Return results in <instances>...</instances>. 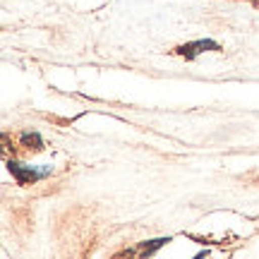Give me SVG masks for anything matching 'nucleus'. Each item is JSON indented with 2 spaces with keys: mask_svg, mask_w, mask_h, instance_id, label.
<instances>
[{
  "mask_svg": "<svg viewBox=\"0 0 259 259\" xmlns=\"http://www.w3.org/2000/svg\"><path fill=\"white\" fill-rule=\"evenodd\" d=\"M8 170L12 173V178L17 180L19 185H31V183H38L53 173V168L46 166V168H34V166H24L19 161H8Z\"/></svg>",
  "mask_w": 259,
  "mask_h": 259,
  "instance_id": "1",
  "label": "nucleus"
},
{
  "mask_svg": "<svg viewBox=\"0 0 259 259\" xmlns=\"http://www.w3.org/2000/svg\"><path fill=\"white\" fill-rule=\"evenodd\" d=\"M204 51H221V46L211 38H197V41H190V44H183V46L176 48L178 56L187 58V60H194L197 56H202Z\"/></svg>",
  "mask_w": 259,
  "mask_h": 259,
  "instance_id": "2",
  "label": "nucleus"
},
{
  "mask_svg": "<svg viewBox=\"0 0 259 259\" xmlns=\"http://www.w3.org/2000/svg\"><path fill=\"white\" fill-rule=\"evenodd\" d=\"M170 242V238H156V240H149V242H139V254H142V259H147V257H151L156 250H161L163 245H168Z\"/></svg>",
  "mask_w": 259,
  "mask_h": 259,
  "instance_id": "3",
  "label": "nucleus"
},
{
  "mask_svg": "<svg viewBox=\"0 0 259 259\" xmlns=\"http://www.w3.org/2000/svg\"><path fill=\"white\" fill-rule=\"evenodd\" d=\"M19 142H22V147L31 149V151H41L44 149V139L38 132H22L19 135Z\"/></svg>",
  "mask_w": 259,
  "mask_h": 259,
  "instance_id": "4",
  "label": "nucleus"
},
{
  "mask_svg": "<svg viewBox=\"0 0 259 259\" xmlns=\"http://www.w3.org/2000/svg\"><path fill=\"white\" fill-rule=\"evenodd\" d=\"M206 254H209V252L204 250V252H199V254H194V257H192V259H206Z\"/></svg>",
  "mask_w": 259,
  "mask_h": 259,
  "instance_id": "5",
  "label": "nucleus"
}]
</instances>
